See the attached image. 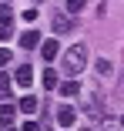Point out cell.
I'll use <instances>...</instances> for the list:
<instances>
[{
  "label": "cell",
  "mask_w": 124,
  "mask_h": 131,
  "mask_svg": "<svg viewBox=\"0 0 124 131\" xmlns=\"http://www.w3.org/2000/svg\"><path fill=\"white\" fill-rule=\"evenodd\" d=\"M84 64H87V44H74L67 54H64V71L77 77L84 71Z\"/></svg>",
  "instance_id": "1"
},
{
  "label": "cell",
  "mask_w": 124,
  "mask_h": 131,
  "mask_svg": "<svg viewBox=\"0 0 124 131\" xmlns=\"http://www.w3.org/2000/svg\"><path fill=\"white\" fill-rule=\"evenodd\" d=\"M84 114H87L94 124H104V121H107V108H104L101 94H91V97L84 101Z\"/></svg>",
  "instance_id": "2"
},
{
  "label": "cell",
  "mask_w": 124,
  "mask_h": 131,
  "mask_svg": "<svg viewBox=\"0 0 124 131\" xmlns=\"http://www.w3.org/2000/svg\"><path fill=\"white\" fill-rule=\"evenodd\" d=\"M51 27H54V34H70V30H74V17H70V10H57V14L51 17Z\"/></svg>",
  "instance_id": "3"
},
{
  "label": "cell",
  "mask_w": 124,
  "mask_h": 131,
  "mask_svg": "<svg viewBox=\"0 0 124 131\" xmlns=\"http://www.w3.org/2000/svg\"><path fill=\"white\" fill-rule=\"evenodd\" d=\"M14 81H17L20 88H30V84H34V67H30V64H20V67L14 71Z\"/></svg>",
  "instance_id": "4"
},
{
  "label": "cell",
  "mask_w": 124,
  "mask_h": 131,
  "mask_svg": "<svg viewBox=\"0 0 124 131\" xmlns=\"http://www.w3.org/2000/svg\"><path fill=\"white\" fill-rule=\"evenodd\" d=\"M37 44H40V34H37V30H23V34H20V47H23V50H34Z\"/></svg>",
  "instance_id": "5"
},
{
  "label": "cell",
  "mask_w": 124,
  "mask_h": 131,
  "mask_svg": "<svg viewBox=\"0 0 124 131\" xmlns=\"http://www.w3.org/2000/svg\"><path fill=\"white\" fill-rule=\"evenodd\" d=\"M14 118H17V108H14V104H0V128L14 124Z\"/></svg>",
  "instance_id": "6"
},
{
  "label": "cell",
  "mask_w": 124,
  "mask_h": 131,
  "mask_svg": "<svg viewBox=\"0 0 124 131\" xmlns=\"http://www.w3.org/2000/svg\"><path fill=\"white\" fill-rule=\"evenodd\" d=\"M57 121H60L64 128H74V121H77V111H74V108H60V111H57Z\"/></svg>",
  "instance_id": "7"
},
{
  "label": "cell",
  "mask_w": 124,
  "mask_h": 131,
  "mask_svg": "<svg viewBox=\"0 0 124 131\" xmlns=\"http://www.w3.org/2000/svg\"><path fill=\"white\" fill-rule=\"evenodd\" d=\"M57 50H60L57 40H47V44H40V57H44V61H54V57H57Z\"/></svg>",
  "instance_id": "8"
},
{
  "label": "cell",
  "mask_w": 124,
  "mask_h": 131,
  "mask_svg": "<svg viewBox=\"0 0 124 131\" xmlns=\"http://www.w3.org/2000/svg\"><path fill=\"white\" fill-rule=\"evenodd\" d=\"M17 108H20L23 114H34V111H37V97H30V94H23V97H20V104H17Z\"/></svg>",
  "instance_id": "9"
},
{
  "label": "cell",
  "mask_w": 124,
  "mask_h": 131,
  "mask_svg": "<svg viewBox=\"0 0 124 131\" xmlns=\"http://www.w3.org/2000/svg\"><path fill=\"white\" fill-rule=\"evenodd\" d=\"M60 94H64V97H77V94H81V84H77V81H67V84H60Z\"/></svg>",
  "instance_id": "10"
},
{
  "label": "cell",
  "mask_w": 124,
  "mask_h": 131,
  "mask_svg": "<svg viewBox=\"0 0 124 131\" xmlns=\"http://www.w3.org/2000/svg\"><path fill=\"white\" fill-rule=\"evenodd\" d=\"M44 88H47V91L57 88V71H44Z\"/></svg>",
  "instance_id": "11"
},
{
  "label": "cell",
  "mask_w": 124,
  "mask_h": 131,
  "mask_svg": "<svg viewBox=\"0 0 124 131\" xmlns=\"http://www.w3.org/2000/svg\"><path fill=\"white\" fill-rule=\"evenodd\" d=\"M94 67H97V74H101V77H107V74H111V61H107V57H101Z\"/></svg>",
  "instance_id": "12"
},
{
  "label": "cell",
  "mask_w": 124,
  "mask_h": 131,
  "mask_svg": "<svg viewBox=\"0 0 124 131\" xmlns=\"http://www.w3.org/2000/svg\"><path fill=\"white\" fill-rule=\"evenodd\" d=\"M84 7H87V0H67V10L70 14H81Z\"/></svg>",
  "instance_id": "13"
},
{
  "label": "cell",
  "mask_w": 124,
  "mask_h": 131,
  "mask_svg": "<svg viewBox=\"0 0 124 131\" xmlns=\"http://www.w3.org/2000/svg\"><path fill=\"white\" fill-rule=\"evenodd\" d=\"M0 24H14V10L4 4V7H0Z\"/></svg>",
  "instance_id": "14"
},
{
  "label": "cell",
  "mask_w": 124,
  "mask_h": 131,
  "mask_svg": "<svg viewBox=\"0 0 124 131\" xmlns=\"http://www.w3.org/2000/svg\"><path fill=\"white\" fill-rule=\"evenodd\" d=\"M7 94H10V77L0 74V97H7Z\"/></svg>",
  "instance_id": "15"
},
{
  "label": "cell",
  "mask_w": 124,
  "mask_h": 131,
  "mask_svg": "<svg viewBox=\"0 0 124 131\" xmlns=\"http://www.w3.org/2000/svg\"><path fill=\"white\" fill-rule=\"evenodd\" d=\"M10 61H14V54H10L7 47H0V67H4V64H10Z\"/></svg>",
  "instance_id": "16"
},
{
  "label": "cell",
  "mask_w": 124,
  "mask_h": 131,
  "mask_svg": "<svg viewBox=\"0 0 124 131\" xmlns=\"http://www.w3.org/2000/svg\"><path fill=\"white\" fill-rule=\"evenodd\" d=\"M10 34H14L10 24H0V40H10Z\"/></svg>",
  "instance_id": "17"
},
{
  "label": "cell",
  "mask_w": 124,
  "mask_h": 131,
  "mask_svg": "<svg viewBox=\"0 0 124 131\" xmlns=\"http://www.w3.org/2000/svg\"><path fill=\"white\" fill-rule=\"evenodd\" d=\"M121 128H124V118H121Z\"/></svg>",
  "instance_id": "18"
},
{
  "label": "cell",
  "mask_w": 124,
  "mask_h": 131,
  "mask_svg": "<svg viewBox=\"0 0 124 131\" xmlns=\"http://www.w3.org/2000/svg\"><path fill=\"white\" fill-rule=\"evenodd\" d=\"M34 4H40V0H34Z\"/></svg>",
  "instance_id": "19"
}]
</instances>
